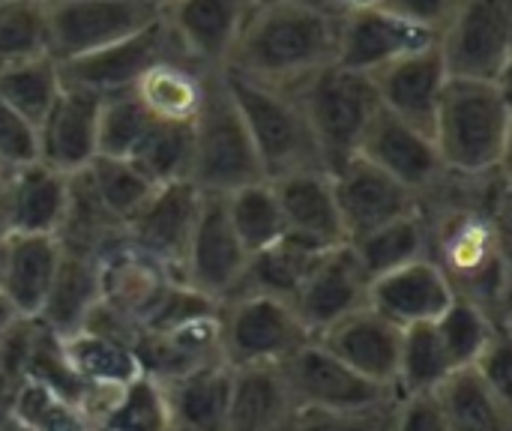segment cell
<instances>
[{"instance_id": "6da1fadb", "label": "cell", "mask_w": 512, "mask_h": 431, "mask_svg": "<svg viewBox=\"0 0 512 431\" xmlns=\"http://www.w3.org/2000/svg\"><path fill=\"white\" fill-rule=\"evenodd\" d=\"M339 15L312 0H261L252 3L243 33L222 72L294 90L315 72L336 63Z\"/></svg>"}, {"instance_id": "7a4b0ae2", "label": "cell", "mask_w": 512, "mask_h": 431, "mask_svg": "<svg viewBox=\"0 0 512 431\" xmlns=\"http://www.w3.org/2000/svg\"><path fill=\"white\" fill-rule=\"evenodd\" d=\"M429 219V258L444 270L456 297L480 306L495 324L510 327L507 228L447 201H423Z\"/></svg>"}, {"instance_id": "3957f363", "label": "cell", "mask_w": 512, "mask_h": 431, "mask_svg": "<svg viewBox=\"0 0 512 431\" xmlns=\"http://www.w3.org/2000/svg\"><path fill=\"white\" fill-rule=\"evenodd\" d=\"M510 84L450 78L432 123L441 165L453 177H483L507 168Z\"/></svg>"}, {"instance_id": "277c9868", "label": "cell", "mask_w": 512, "mask_h": 431, "mask_svg": "<svg viewBox=\"0 0 512 431\" xmlns=\"http://www.w3.org/2000/svg\"><path fill=\"white\" fill-rule=\"evenodd\" d=\"M231 99L246 123L264 180H276L294 171L324 168L312 141L303 108L291 90L267 87L234 72H222ZM327 171V168H324Z\"/></svg>"}, {"instance_id": "5b68a950", "label": "cell", "mask_w": 512, "mask_h": 431, "mask_svg": "<svg viewBox=\"0 0 512 431\" xmlns=\"http://www.w3.org/2000/svg\"><path fill=\"white\" fill-rule=\"evenodd\" d=\"M255 180H264V174L246 123L231 99L225 75L210 72L204 105L192 120L189 183H195L204 195H228Z\"/></svg>"}, {"instance_id": "8992f818", "label": "cell", "mask_w": 512, "mask_h": 431, "mask_svg": "<svg viewBox=\"0 0 512 431\" xmlns=\"http://www.w3.org/2000/svg\"><path fill=\"white\" fill-rule=\"evenodd\" d=\"M291 93L303 108L321 165L327 171H336L342 162L357 156V147L375 111L381 108L372 78L348 72L333 63L306 78Z\"/></svg>"}, {"instance_id": "52a82bcc", "label": "cell", "mask_w": 512, "mask_h": 431, "mask_svg": "<svg viewBox=\"0 0 512 431\" xmlns=\"http://www.w3.org/2000/svg\"><path fill=\"white\" fill-rule=\"evenodd\" d=\"M312 339L288 300L243 291L219 306V345L231 369L282 366Z\"/></svg>"}, {"instance_id": "ba28073f", "label": "cell", "mask_w": 512, "mask_h": 431, "mask_svg": "<svg viewBox=\"0 0 512 431\" xmlns=\"http://www.w3.org/2000/svg\"><path fill=\"white\" fill-rule=\"evenodd\" d=\"M438 51L450 78L510 84L512 0H456Z\"/></svg>"}, {"instance_id": "9c48e42d", "label": "cell", "mask_w": 512, "mask_h": 431, "mask_svg": "<svg viewBox=\"0 0 512 431\" xmlns=\"http://www.w3.org/2000/svg\"><path fill=\"white\" fill-rule=\"evenodd\" d=\"M159 18L147 0H45L48 54L57 66L108 48Z\"/></svg>"}, {"instance_id": "30bf717a", "label": "cell", "mask_w": 512, "mask_h": 431, "mask_svg": "<svg viewBox=\"0 0 512 431\" xmlns=\"http://www.w3.org/2000/svg\"><path fill=\"white\" fill-rule=\"evenodd\" d=\"M252 0H171L159 9L180 60L201 72H222L243 33Z\"/></svg>"}, {"instance_id": "8fae6325", "label": "cell", "mask_w": 512, "mask_h": 431, "mask_svg": "<svg viewBox=\"0 0 512 431\" xmlns=\"http://www.w3.org/2000/svg\"><path fill=\"white\" fill-rule=\"evenodd\" d=\"M249 267V252L237 240L222 195H204V207L195 225V234L186 249L180 282L213 300L216 306L228 303L243 291Z\"/></svg>"}, {"instance_id": "7c38bea8", "label": "cell", "mask_w": 512, "mask_h": 431, "mask_svg": "<svg viewBox=\"0 0 512 431\" xmlns=\"http://www.w3.org/2000/svg\"><path fill=\"white\" fill-rule=\"evenodd\" d=\"M297 408H330V411H363L381 408L396 399L393 390L372 384L357 375L339 357H333L315 339L300 348L288 363L279 366Z\"/></svg>"}, {"instance_id": "4fadbf2b", "label": "cell", "mask_w": 512, "mask_h": 431, "mask_svg": "<svg viewBox=\"0 0 512 431\" xmlns=\"http://www.w3.org/2000/svg\"><path fill=\"white\" fill-rule=\"evenodd\" d=\"M60 357L81 387V417L84 423L96 417L120 390L144 378L132 342L81 327L75 333L57 336Z\"/></svg>"}, {"instance_id": "5bb4252c", "label": "cell", "mask_w": 512, "mask_h": 431, "mask_svg": "<svg viewBox=\"0 0 512 431\" xmlns=\"http://www.w3.org/2000/svg\"><path fill=\"white\" fill-rule=\"evenodd\" d=\"M201 207H204V192L195 183L189 180L165 183L153 192V198L141 207V213L126 225L123 234L135 249L150 255L180 282V270Z\"/></svg>"}, {"instance_id": "9a60e30c", "label": "cell", "mask_w": 512, "mask_h": 431, "mask_svg": "<svg viewBox=\"0 0 512 431\" xmlns=\"http://www.w3.org/2000/svg\"><path fill=\"white\" fill-rule=\"evenodd\" d=\"M330 180L348 243L423 207V201L408 186H402L363 156H351L348 162H342L336 171H330Z\"/></svg>"}, {"instance_id": "2e32d148", "label": "cell", "mask_w": 512, "mask_h": 431, "mask_svg": "<svg viewBox=\"0 0 512 431\" xmlns=\"http://www.w3.org/2000/svg\"><path fill=\"white\" fill-rule=\"evenodd\" d=\"M357 156H363L366 162L408 186L420 201H426L447 177L432 135L414 129L411 123L393 117L384 108L375 111L357 147Z\"/></svg>"}, {"instance_id": "e0dca14e", "label": "cell", "mask_w": 512, "mask_h": 431, "mask_svg": "<svg viewBox=\"0 0 512 431\" xmlns=\"http://www.w3.org/2000/svg\"><path fill=\"white\" fill-rule=\"evenodd\" d=\"M438 36L429 30H420L381 6L354 9L348 15H339V33H336V66L372 78L384 66L432 45Z\"/></svg>"}, {"instance_id": "ac0fdd59", "label": "cell", "mask_w": 512, "mask_h": 431, "mask_svg": "<svg viewBox=\"0 0 512 431\" xmlns=\"http://www.w3.org/2000/svg\"><path fill=\"white\" fill-rule=\"evenodd\" d=\"M96 270L99 303L123 324H129L135 333H141L144 321L150 318L168 285L177 282L162 264L135 249L126 240V234L117 243H111L102 255H96Z\"/></svg>"}, {"instance_id": "d6986e66", "label": "cell", "mask_w": 512, "mask_h": 431, "mask_svg": "<svg viewBox=\"0 0 512 431\" xmlns=\"http://www.w3.org/2000/svg\"><path fill=\"white\" fill-rule=\"evenodd\" d=\"M366 294H369V279L351 246L342 243L318 255L300 291L294 294L291 306L306 324V330L318 339L324 330L363 309Z\"/></svg>"}, {"instance_id": "ffe728a7", "label": "cell", "mask_w": 512, "mask_h": 431, "mask_svg": "<svg viewBox=\"0 0 512 431\" xmlns=\"http://www.w3.org/2000/svg\"><path fill=\"white\" fill-rule=\"evenodd\" d=\"M165 57H180L165 24L156 18L153 24H147L144 30L99 48L87 57H78L72 63L60 66L63 84L90 90L96 96H111V93H123L132 90L135 81L156 63Z\"/></svg>"}, {"instance_id": "44dd1931", "label": "cell", "mask_w": 512, "mask_h": 431, "mask_svg": "<svg viewBox=\"0 0 512 431\" xmlns=\"http://www.w3.org/2000/svg\"><path fill=\"white\" fill-rule=\"evenodd\" d=\"M99 105L102 96L63 84L57 102L36 126L39 162L60 174H81L99 156Z\"/></svg>"}, {"instance_id": "7402d4cb", "label": "cell", "mask_w": 512, "mask_h": 431, "mask_svg": "<svg viewBox=\"0 0 512 431\" xmlns=\"http://www.w3.org/2000/svg\"><path fill=\"white\" fill-rule=\"evenodd\" d=\"M453 300L456 291L432 258L411 261L372 279L366 294V306L399 330L435 324Z\"/></svg>"}, {"instance_id": "603a6c76", "label": "cell", "mask_w": 512, "mask_h": 431, "mask_svg": "<svg viewBox=\"0 0 512 431\" xmlns=\"http://www.w3.org/2000/svg\"><path fill=\"white\" fill-rule=\"evenodd\" d=\"M447 81L450 75L444 69L438 39L372 75L378 105L426 135H432L435 111Z\"/></svg>"}, {"instance_id": "cb8c5ba5", "label": "cell", "mask_w": 512, "mask_h": 431, "mask_svg": "<svg viewBox=\"0 0 512 431\" xmlns=\"http://www.w3.org/2000/svg\"><path fill=\"white\" fill-rule=\"evenodd\" d=\"M270 186L276 192L288 237L309 243L315 249H333V246L348 243L342 216L336 207V195H333L330 171L324 168L294 171V174L270 180Z\"/></svg>"}, {"instance_id": "d4e9b609", "label": "cell", "mask_w": 512, "mask_h": 431, "mask_svg": "<svg viewBox=\"0 0 512 431\" xmlns=\"http://www.w3.org/2000/svg\"><path fill=\"white\" fill-rule=\"evenodd\" d=\"M135 354L141 363L144 378L165 384L183 378L201 366L222 360L219 345V309L201 318L165 327V330H144L135 336ZM225 363V360H222Z\"/></svg>"}, {"instance_id": "484cf974", "label": "cell", "mask_w": 512, "mask_h": 431, "mask_svg": "<svg viewBox=\"0 0 512 431\" xmlns=\"http://www.w3.org/2000/svg\"><path fill=\"white\" fill-rule=\"evenodd\" d=\"M315 342L324 345L345 366H351L357 375L396 393L402 330L387 318H381L378 312H372L369 306L342 318L339 324L324 330Z\"/></svg>"}, {"instance_id": "4316f807", "label": "cell", "mask_w": 512, "mask_h": 431, "mask_svg": "<svg viewBox=\"0 0 512 431\" xmlns=\"http://www.w3.org/2000/svg\"><path fill=\"white\" fill-rule=\"evenodd\" d=\"M63 246L45 234H6L0 252V297L18 321H36L60 267Z\"/></svg>"}, {"instance_id": "83f0119b", "label": "cell", "mask_w": 512, "mask_h": 431, "mask_svg": "<svg viewBox=\"0 0 512 431\" xmlns=\"http://www.w3.org/2000/svg\"><path fill=\"white\" fill-rule=\"evenodd\" d=\"M69 180V174H60L42 162L9 171L0 192L6 234L57 237L69 207Z\"/></svg>"}, {"instance_id": "f1b7e54d", "label": "cell", "mask_w": 512, "mask_h": 431, "mask_svg": "<svg viewBox=\"0 0 512 431\" xmlns=\"http://www.w3.org/2000/svg\"><path fill=\"white\" fill-rule=\"evenodd\" d=\"M297 414L279 366L231 369L225 431H288Z\"/></svg>"}, {"instance_id": "f546056e", "label": "cell", "mask_w": 512, "mask_h": 431, "mask_svg": "<svg viewBox=\"0 0 512 431\" xmlns=\"http://www.w3.org/2000/svg\"><path fill=\"white\" fill-rule=\"evenodd\" d=\"M207 78L210 72H201L180 57H165L135 81L132 93L156 123L189 126L204 105Z\"/></svg>"}, {"instance_id": "4dcf8cb0", "label": "cell", "mask_w": 512, "mask_h": 431, "mask_svg": "<svg viewBox=\"0 0 512 431\" xmlns=\"http://www.w3.org/2000/svg\"><path fill=\"white\" fill-rule=\"evenodd\" d=\"M168 420L186 431H225L231 366L210 363L183 378L159 384Z\"/></svg>"}, {"instance_id": "1f68e13d", "label": "cell", "mask_w": 512, "mask_h": 431, "mask_svg": "<svg viewBox=\"0 0 512 431\" xmlns=\"http://www.w3.org/2000/svg\"><path fill=\"white\" fill-rule=\"evenodd\" d=\"M63 246V243H60ZM99 303V270L96 258L84 252H72L63 246L60 267L54 276V285L48 291V300L36 318L39 327H45L54 336H66L84 327L90 312Z\"/></svg>"}, {"instance_id": "d6a6232c", "label": "cell", "mask_w": 512, "mask_h": 431, "mask_svg": "<svg viewBox=\"0 0 512 431\" xmlns=\"http://www.w3.org/2000/svg\"><path fill=\"white\" fill-rule=\"evenodd\" d=\"M435 399L450 431H512V402L498 396L474 369L453 372Z\"/></svg>"}, {"instance_id": "836d02e7", "label": "cell", "mask_w": 512, "mask_h": 431, "mask_svg": "<svg viewBox=\"0 0 512 431\" xmlns=\"http://www.w3.org/2000/svg\"><path fill=\"white\" fill-rule=\"evenodd\" d=\"M348 246L357 255L366 279L372 282L396 267L429 258V219L420 207L417 213L387 222V225L351 240Z\"/></svg>"}, {"instance_id": "e575fe53", "label": "cell", "mask_w": 512, "mask_h": 431, "mask_svg": "<svg viewBox=\"0 0 512 431\" xmlns=\"http://www.w3.org/2000/svg\"><path fill=\"white\" fill-rule=\"evenodd\" d=\"M321 252H327V249H315V246L300 243L285 234L282 240H276L273 246H267L249 258L243 291L267 294V297H279V300L291 303Z\"/></svg>"}, {"instance_id": "d590c367", "label": "cell", "mask_w": 512, "mask_h": 431, "mask_svg": "<svg viewBox=\"0 0 512 431\" xmlns=\"http://www.w3.org/2000/svg\"><path fill=\"white\" fill-rule=\"evenodd\" d=\"M222 201H225L228 222L237 240L243 243V249L249 252V258L285 237L282 210H279L270 180H255L249 186H240L222 195Z\"/></svg>"}, {"instance_id": "8d00e7d4", "label": "cell", "mask_w": 512, "mask_h": 431, "mask_svg": "<svg viewBox=\"0 0 512 431\" xmlns=\"http://www.w3.org/2000/svg\"><path fill=\"white\" fill-rule=\"evenodd\" d=\"M84 174H87V180H90L99 204L108 210V216L123 231L141 213V207L153 198V192L159 189L132 159L96 156Z\"/></svg>"}, {"instance_id": "74e56055", "label": "cell", "mask_w": 512, "mask_h": 431, "mask_svg": "<svg viewBox=\"0 0 512 431\" xmlns=\"http://www.w3.org/2000/svg\"><path fill=\"white\" fill-rule=\"evenodd\" d=\"M453 372L447 351L432 324L402 330L399 366H396V396H420L435 393Z\"/></svg>"}, {"instance_id": "f35d334b", "label": "cell", "mask_w": 512, "mask_h": 431, "mask_svg": "<svg viewBox=\"0 0 512 431\" xmlns=\"http://www.w3.org/2000/svg\"><path fill=\"white\" fill-rule=\"evenodd\" d=\"M60 90H63V75L57 60H51L48 54L0 69V99L33 126L45 120Z\"/></svg>"}, {"instance_id": "ab89813d", "label": "cell", "mask_w": 512, "mask_h": 431, "mask_svg": "<svg viewBox=\"0 0 512 431\" xmlns=\"http://www.w3.org/2000/svg\"><path fill=\"white\" fill-rule=\"evenodd\" d=\"M6 420L18 431H87L81 408L42 381L24 378L9 405Z\"/></svg>"}, {"instance_id": "60d3db41", "label": "cell", "mask_w": 512, "mask_h": 431, "mask_svg": "<svg viewBox=\"0 0 512 431\" xmlns=\"http://www.w3.org/2000/svg\"><path fill=\"white\" fill-rule=\"evenodd\" d=\"M444 351H447V360L453 363V369H468L477 363V357L483 354V348L495 339V333L501 330H510V327H501L495 324L480 306H474L471 300L465 297H456L447 312L432 324Z\"/></svg>"}, {"instance_id": "b9f144b4", "label": "cell", "mask_w": 512, "mask_h": 431, "mask_svg": "<svg viewBox=\"0 0 512 431\" xmlns=\"http://www.w3.org/2000/svg\"><path fill=\"white\" fill-rule=\"evenodd\" d=\"M168 411L156 381L138 378L120 390L90 423V431H165Z\"/></svg>"}, {"instance_id": "7bdbcfd3", "label": "cell", "mask_w": 512, "mask_h": 431, "mask_svg": "<svg viewBox=\"0 0 512 431\" xmlns=\"http://www.w3.org/2000/svg\"><path fill=\"white\" fill-rule=\"evenodd\" d=\"M153 117L135 99L132 90L102 96L99 105V156L108 159H132L147 132L153 129Z\"/></svg>"}, {"instance_id": "ee69618b", "label": "cell", "mask_w": 512, "mask_h": 431, "mask_svg": "<svg viewBox=\"0 0 512 431\" xmlns=\"http://www.w3.org/2000/svg\"><path fill=\"white\" fill-rule=\"evenodd\" d=\"M132 162L156 183H177L189 180L192 171V123L177 126V123H153L141 147L135 150Z\"/></svg>"}, {"instance_id": "f6af8a7d", "label": "cell", "mask_w": 512, "mask_h": 431, "mask_svg": "<svg viewBox=\"0 0 512 431\" xmlns=\"http://www.w3.org/2000/svg\"><path fill=\"white\" fill-rule=\"evenodd\" d=\"M48 54L45 0L0 6V69ZM51 57V54H48Z\"/></svg>"}, {"instance_id": "bcb514c9", "label": "cell", "mask_w": 512, "mask_h": 431, "mask_svg": "<svg viewBox=\"0 0 512 431\" xmlns=\"http://www.w3.org/2000/svg\"><path fill=\"white\" fill-rule=\"evenodd\" d=\"M393 402L381 408H363V411L297 408L288 431H390Z\"/></svg>"}, {"instance_id": "7dc6e473", "label": "cell", "mask_w": 512, "mask_h": 431, "mask_svg": "<svg viewBox=\"0 0 512 431\" xmlns=\"http://www.w3.org/2000/svg\"><path fill=\"white\" fill-rule=\"evenodd\" d=\"M33 162H39L36 126L0 99V168L9 174Z\"/></svg>"}, {"instance_id": "c3c4849f", "label": "cell", "mask_w": 512, "mask_h": 431, "mask_svg": "<svg viewBox=\"0 0 512 431\" xmlns=\"http://www.w3.org/2000/svg\"><path fill=\"white\" fill-rule=\"evenodd\" d=\"M390 431H450L435 393L396 396L390 411Z\"/></svg>"}, {"instance_id": "681fc988", "label": "cell", "mask_w": 512, "mask_h": 431, "mask_svg": "<svg viewBox=\"0 0 512 431\" xmlns=\"http://www.w3.org/2000/svg\"><path fill=\"white\" fill-rule=\"evenodd\" d=\"M474 369L498 396L510 399L512 402V345H510V330L495 333V339L483 348V354L477 357Z\"/></svg>"}, {"instance_id": "f907efd6", "label": "cell", "mask_w": 512, "mask_h": 431, "mask_svg": "<svg viewBox=\"0 0 512 431\" xmlns=\"http://www.w3.org/2000/svg\"><path fill=\"white\" fill-rule=\"evenodd\" d=\"M453 3L456 0H378L375 6H381L384 12H390V15H396V18L438 36L444 21L450 18Z\"/></svg>"}, {"instance_id": "816d5d0a", "label": "cell", "mask_w": 512, "mask_h": 431, "mask_svg": "<svg viewBox=\"0 0 512 431\" xmlns=\"http://www.w3.org/2000/svg\"><path fill=\"white\" fill-rule=\"evenodd\" d=\"M315 6L327 9L330 15H348L354 9H366V6H375L378 0H312Z\"/></svg>"}, {"instance_id": "f5cc1de1", "label": "cell", "mask_w": 512, "mask_h": 431, "mask_svg": "<svg viewBox=\"0 0 512 431\" xmlns=\"http://www.w3.org/2000/svg\"><path fill=\"white\" fill-rule=\"evenodd\" d=\"M15 324H21V321L15 318V312L9 309V303H6V300L0 297V333H9V330H12Z\"/></svg>"}, {"instance_id": "db71d44e", "label": "cell", "mask_w": 512, "mask_h": 431, "mask_svg": "<svg viewBox=\"0 0 512 431\" xmlns=\"http://www.w3.org/2000/svg\"><path fill=\"white\" fill-rule=\"evenodd\" d=\"M0 237H6V213H3V201H0Z\"/></svg>"}, {"instance_id": "11a10c76", "label": "cell", "mask_w": 512, "mask_h": 431, "mask_svg": "<svg viewBox=\"0 0 512 431\" xmlns=\"http://www.w3.org/2000/svg\"><path fill=\"white\" fill-rule=\"evenodd\" d=\"M147 3H150V6H156V9H162V6H168L171 0H147Z\"/></svg>"}, {"instance_id": "9f6ffc18", "label": "cell", "mask_w": 512, "mask_h": 431, "mask_svg": "<svg viewBox=\"0 0 512 431\" xmlns=\"http://www.w3.org/2000/svg\"><path fill=\"white\" fill-rule=\"evenodd\" d=\"M165 431H186V429H180V426H174V423L168 420V426H165Z\"/></svg>"}, {"instance_id": "6f0895ef", "label": "cell", "mask_w": 512, "mask_h": 431, "mask_svg": "<svg viewBox=\"0 0 512 431\" xmlns=\"http://www.w3.org/2000/svg\"><path fill=\"white\" fill-rule=\"evenodd\" d=\"M3 183H6V171L0 168V192H3Z\"/></svg>"}, {"instance_id": "680465c9", "label": "cell", "mask_w": 512, "mask_h": 431, "mask_svg": "<svg viewBox=\"0 0 512 431\" xmlns=\"http://www.w3.org/2000/svg\"><path fill=\"white\" fill-rule=\"evenodd\" d=\"M6 3H24V0H0V6H6Z\"/></svg>"}, {"instance_id": "91938a15", "label": "cell", "mask_w": 512, "mask_h": 431, "mask_svg": "<svg viewBox=\"0 0 512 431\" xmlns=\"http://www.w3.org/2000/svg\"><path fill=\"white\" fill-rule=\"evenodd\" d=\"M0 252H3V237H0Z\"/></svg>"}, {"instance_id": "94428289", "label": "cell", "mask_w": 512, "mask_h": 431, "mask_svg": "<svg viewBox=\"0 0 512 431\" xmlns=\"http://www.w3.org/2000/svg\"><path fill=\"white\" fill-rule=\"evenodd\" d=\"M3 336H6V333H0V342H3Z\"/></svg>"}, {"instance_id": "6125c7cd", "label": "cell", "mask_w": 512, "mask_h": 431, "mask_svg": "<svg viewBox=\"0 0 512 431\" xmlns=\"http://www.w3.org/2000/svg\"><path fill=\"white\" fill-rule=\"evenodd\" d=\"M252 3H261V0H252Z\"/></svg>"}, {"instance_id": "be15d7a7", "label": "cell", "mask_w": 512, "mask_h": 431, "mask_svg": "<svg viewBox=\"0 0 512 431\" xmlns=\"http://www.w3.org/2000/svg\"><path fill=\"white\" fill-rule=\"evenodd\" d=\"M87 431H90V429H87Z\"/></svg>"}]
</instances>
